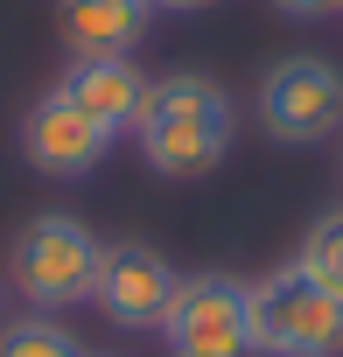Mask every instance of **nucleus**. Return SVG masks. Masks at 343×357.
<instances>
[{"instance_id":"f257e3e1","label":"nucleus","mask_w":343,"mask_h":357,"mask_svg":"<svg viewBox=\"0 0 343 357\" xmlns=\"http://www.w3.org/2000/svg\"><path fill=\"white\" fill-rule=\"evenodd\" d=\"M238 140V105L218 77L204 70H168L147 77V105L133 119V147L161 183H197L211 175Z\"/></svg>"},{"instance_id":"f03ea898","label":"nucleus","mask_w":343,"mask_h":357,"mask_svg":"<svg viewBox=\"0 0 343 357\" xmlns=\"http://www.w3.org/2000/svg\"><path fill=\"white\" fill-rule=\"evenodd\" d=\"M98 259H105V238L70 218V211H36L15 245H8V287L36 308V315H63L77 301H91L98 287Z\"/></svg>"},{"instance_id":"7ed1b4c3","label":"nucleus","mask_w":343,"mask_h":357,"mask_svg":"<svg viewBox=\"0 0 343 357\" xmlns=\"http://www.w3.org/2000/svg\"><path fill=\"white\" fill-rule=\"evenodd\" d=\"M252 301V357H343V294L308 266H273L245 280Z\"/></svg>"},{"instance_id":"20e7f679","label":"nucleus","mask_w":343,"mask_h":357,"mask_svg":"<svg viewBox=\"0 0 343 357\" xmlns=\"http://www.w3.org/2000/svg\"><path fill=\"white\" fill-rule=\"evenodd\" d=\"M252 119L280 147H322V140H336L343 133V63H329L322 50L273 56L259 70V84H252Z\"/></svg>"},{"instance_id":"39448f33","label":"nucleus","mask_w":343,"mask_h":357,"mask_svg":"<svg viewBox=\"0 0 343 357\" xmlns=\"http://www.w3.org/2000/svg\"><path fill=\"white\" fill-rule=\"evenodd\" d=\"M168 357H252V301L231 273H183L161 329Z\"/></svg>"},{"instance_id":"423d86ee","label":"nucleus","mask_w":343,"mask_h":357,"mask_svg":"<svg viewBox=\"0 0 343 357\" xmlns=\"http://www.w3.org/2000/svg\"><path fill=\"white\" fill-rule=\"evenodd\" d=\"M105 154H112V133L91 126L56 84L22 112V161L36 175H49V183H84V175L105 168Z\"/></svg>"},{"instance_id":"0eeeda50","label":"nucleus","mask_w":343,"mask_h":357,"mask_svg":"<svg viewBox=\"0 0 343 357\" xmlns=\"http://www.w3.org/2000/svg\"><path fill=\"white\" fill-rule=\"evenodd\" d=\"M176 287H183V273L168 266V252L126 238V245H105L91 301L105 308L112 329H161V315H168V301H176Z\"/></svg>"},{"instance_id":"6e6552de","label":"nucleus","mask_w":343,"mask_h":357,"mask_svg":"<svg viewBox=\"0 0 343 357\" xmlns=\"http://www.w3.org/2000/svg\"><path fill=\"white\" fill-rule=\"evenodd\" d=\"M56 91H63L91 126H105V133L119 140V133H133V119H140V105H147V70H140L133 56H70V70L56 77Z\"/></svg>"},{"instance_id":"1a4fd4ad","label":"nucleus","mask_w":343,"mask_h":357,"mask_svg":"<svg viewBox=\"0 0 343 357\" xmlns=\"http://www.w3.org/2000/svg\"><path fill=\"white\" fill-rule=\"evenodd\" d=\"M56 29L70 56H133L154 29L147 0H56Z\"/></svg>"},{"instance_id":"9d476101","label":"nucleus","mask_w":343,"mask_h":357,"mask_svg":"<svg viewBox=\"0 0 343 357\" xmlns=\"http://www.w3.org/2000/svg\"><path fill=\"white\" fill-rule=\"evenodd\" d=\"M0 357H91L84 343H77V329L63 322V315H8L0 322Z\"/></svg>"},{"instance_id":"9b49d317","label":"nucleus","mask_w":343,"mask_h":357,"mask_svg":"<svg viewBox=\"0 0 343 357\" xmlns=\"http://www.w3.org/2000/svg\"><path fill=\"white\" fill-rule=\"evenodd\" d=\"M294 266H308L322 287H336V294H343V204H329V211H322V218L301 231Z\"/></svg>"},{"instance_id":"f8f14e48","label":"nucleus","mask_w":343,"mask_h":357,"mask_svg":"<svg viewBox=\"0 0 343 357\" xmlns=\"http://www.w3.org/2000/svg\"><path fill=\"white\" fill-rule=\"evenodd\" d=\"M273 8H280L287 22H336L343 0H273Z\"/></svg>"},{"instance_id":"ddd939ff","label":"nucleus","mask_w":343,"mask_h":357,"mask_svg":"<svg viewBox=\"0 0 343 357\" xmlns=\"http://www.w3.org/2000/svg\"><path fill=\"white\" fill-rule=\"evenodd\" d=\"M147 8H154V15H211L218 0H147Z\"/></svg>"},{"instance_id":"4468645a","label":"nucleus","mask_w":343,"mask_h":357,"mask_svg":"<svg viewBox=\"0 0 343 357\" xmlns=\"http://www.w3.org/2000/svg\"><path fill=\"white\" fill-rule=\"evenodd\" d=\"M0 308H8V273H0ZM0 322H8V315H0Z\"/></svg>"}]
</instances>
